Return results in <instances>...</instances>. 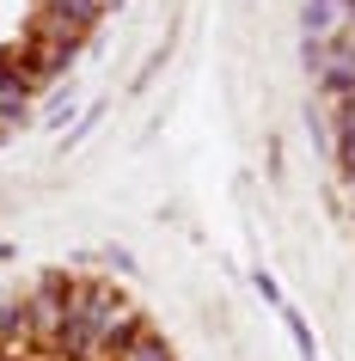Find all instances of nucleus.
Wrapping results in <instances>:
<instances>
[{
    "label": "nucleus",
    "mask_w": 355,
    "mask_h": 361,
    "mask_svg": "<svg viewBox=\"0 0 355 361\" xmlns=\"http://www.w3.org/2000/svg\"><path fill=\"white\" fill-rule=\"evenodd\" d=\"M116 361H172V343H166V331H153V324H135V337L116 349Z\"/></svg>",
    "instance_id": "1"
}]
</instances>
